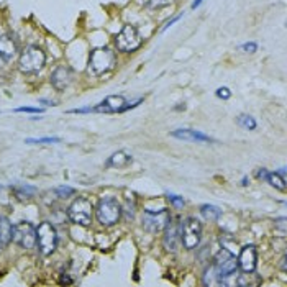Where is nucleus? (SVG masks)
<instances>
[{
  "label": "nucleus",
  "mask_w": 287,
  "mask_h": 287,
  "mask_svg": "<svg viewBox=\"0 0 287 287\" xmlns=\"http://www.w3.org/2000/svg\"><path fill=\"white\" fill-rule=\"evenodd\" d=\"M115 53L109 48H95L89 54V62H87V71L92 76H104L115 66Z\"/></svg>",
  "instance_id": "nucleus-1"
},
{
  "label": "nucleus",
  "mask_w": 287,
  "mask_h": 287,
  "mask_svg": "<svg viewBox=\"0 0 287 287\" xmlns=\"http://www.w3.org/2000/svg\"><path fill=\"white\" fill-rule=\"evenodd\" d=\"M46 64V54L40 46H27L18 58V69L23 74H35Z\"/></svg>",
  "instance_id": "nucleus-2"
},
{
  "label": "nucleus",
  "mask_w": 287,
  "mask_h": 287,
  "mask_svg": "<svg viewBox=\"0 0 287 287\" xmlns=\"http://www.w3.org/2000/svg\"><path fill=\"white\" fill-rule=\"evenodd\" d=\"M122 205L118 204L117 199L114 197H105V199H101L95 207V217L101 225L104 227H112L118 223L122 217Z\"/></svg>",
  "instance_id": "nucleus-3"
},
{
  "label": "nucleus",
  "mask_w": 287,
  "mask_h": 287,
  "mask_svg": "<svg viewBox=\"0 0 287 287\" xmlns=\"http://www.w3.org/2000/svg\"><path fill=\"white\" fill-rule=\"evenodd\" d=\"M36 245L43 256H49L58 248V232L53 227V223L43 222L36 228Z\"/></svg>",
  "instance_id": "nucleus-4"
},
{
  "label": "nucleus",
  "mask_w": 287,
  "mask_h": 287,
  "mask_svg": "<svg viewBox=\"0 0 287 287\" xmlns=\"http://www.w3.org/2000/svg\"><path fill=\"white\" fill-rule=\"evenodd\" d=\"M92 214H93V205L89 199H85V197H77L76 201L69 205V209H67V217H69V220L80 227L90 225Z\"/></svg>",
  "instance_id": "nucleus-5"
},
{
  "label": "nucleus",
  "mask_w": 287,
  "mask_h": 287,
  "mask_svg": "<svg viewBox=\"0 0 287 287\" xmlns=\"http://www.w3.org/2000/svg\"><path fill=\"white\" fill-rule=\"evenodd\" d=\"M179 236L180 243L184 245L185 249H194L199 243H201L202 236V223L197 218H185L179 227Z\"/></svg>",
  "instance_id": "nucleus-6"
},
{
  "label": "nucleus",
  "mask_w": 287,
  "mask_h": 287,
  "mask_svg": "<svg viewBox=\"0 0 287 287\" xmlns=\"http://www.w3.org/2000/svg\"><path fill=\"white\" fill-rule=\"evenodd\" d=\"M141 43H143V40H141L140 31L135 27H132V25H125L115 38V45L118 48V51H122V53L136 51V49L141 46Z\"/></svg>",
  "instance_id": "nucleus-7"
},
{
  "label": "nucleus",
  "mask_w": 287,
  "mask_h": 287,
  "mask_svg": "<svg viewBox=\"0 0 287 287\" xmlns=\"http://www.w3.org/2000/svg\"><path fill=\"white\" fill-rule=\"evenodd\" d=\"M214 267H215V271L218 274V277L225 279V277L233 276V274L236 272L238 261H236V256L233 253H230L228 249L222 248L214 258Z\"/></svg>",
  "instance_id": "nucleus-8"
},
{
  "label": "nucleus",
  "mask_w": 287,
  "mask_h": 287,
  "mask_svg": "<svg viewBox=\"0 0 287 287\" xmlns=\"http://www.w3.org/2000/svg\"><path fill=\"white\" fill-rule=\"evenodd\" d=\"M12 241L20 245L25 249H31L36 246V228L30 222H20L14 227Z\"/></svg>",
  "instance_id": "nucleus-9"
},
{
  "label": "nucleus",
  "mask_w": 287,
  "mask_h": 287,
  "mask_svg": "<svg viewBox=\"0 0 287 287\" xmlns=\"http://www.w3.org/2000/svg\"><path fill=\"white\" fill-rule=\"evenodd\" d=\"M169 222H171V215L167 210H158V212L146 210L145 214H143V228L149 233L163 232Z\"/></svg>",
  "instance_id": "nucleus-10"
},
{
  "label": "nucleus",
  "mask_w": 287,
  "mask_h": 287,
  "mask_svg": "<svg viewBox=\"0 0 287 287\" xmlns=\"http://www.w3.org/2000/svg\"><path fill=\"white\" fill-rule=\"evenodd\" d=\"M238 267L245 272V274H251L256 269V263H258V251L254 245H248L243 249H240V256H238Z\"/></svg>",
  "instance_id": "nucleus-11"
},
{
  "label": "nucleus",
  "mask_w": 287,
  "mask_h": 287,
  "mask_svg": "<svg viewBox=\"0 0 287 287\" xmlns=\"http://www.w3.org/2000/svg\"><path fill=\"white\" fill-rule=\"evenodd\" d=\"M74 72L69 66H58L51 74V85L58 92L66 90L72 84Z\"/></svg>",
  "instance_id": "nucleus-12"
},
{
  "label": "nucleus",
  "mask_w": 287,
  "mask_h": 287,
  "mask_svg": "<svg viewBox=\"0 0 287 287\" xmlns=\"http://www.w3.org/2000/svg\"><path fill=\"white\" fill-rule=\"evenodd\" d=\"M127 101L123 95H109L95 107H92V112L95 114H122Z\"/></svg>",
  "instance_id": "nucleus-13"
},
{
  "label": "nucleus",
  "mask_w": 287,
  "mask_h": 287,
  "mask_svg": "<svg viewBox=\"0 0 287 287\" xmlns=\"http://www.w3.org/2000/svg\"><path fill=\"white\" fill-rule=\"evenodd\" d=\"M18 54V40L15 35L7 33L0 36V59L10 61Z\"/></svg>",
  "instance_id": "nucleus-14"
},
{
  "label": "nucleus",
  "mask_w": 287,
  "mask_h": 287,
  "mask_svg": "<svg viewBox=\"0 0 287 287\" xmlns=\"http://www.w3.org/2000/svg\"><path fill=\"white\" fill-rule=\"evenodd\" d=\"M171 135L177 140L194 141V143H214L215 141L214 138H210L209 135H205L202 132H197V130H190V128H179V130H176V132H172Z\"/></svg>",
  "instance_id": "nucleus-15"
},
{
  "label": "nucleus",
  "mask_w": 287,
  "mask_h": 287,
  "mask_svg": "<svg viewBox=\"0 0 287 287\" xmlns=\"http://www.w3.org/2000/svg\"><path fill=\"white\" fill-rule=\"evenodd\" d=\"M180 243V236H179V227L176 223L169 222L166 227V233H164V248L167 251H177Z\"/></svg>",
  "instance_id": "nucleus-16"
},
{
  "label": "nucleus",
  "mask_w": 287,
  "mask_h": 287,
  "mask_svg": "<svg viewBox=\"0 0 287 287\" xmlns=\"http://www.w3.org/2000/svg\"><path fill=\"white\" fill-rule=\"evenodd\" d=\"M256 176L259 179L266 180V182L271 184L272 187H276L277 190H285V179L280 177L277 172H269L267 169H259Z\"/></svg>",
  "instance_id": "nucleus-17"
},
{
  "label": "nucleus",
  "mask_w": 287,
  "mask_h": 287,
  "mask_svg": "<svg viewBox=\"0 0 287 287\" xmlns=\"http://www.w3.org/2000/svg\"><path fill=\"white\" fill-rule=\"evenodd\" d=\"M133 163V156L127 151H117L109 158L107 166L109 167H127Z\"/></svg>",
  "instance_id": "nucleus-18"
},
{
  "label": "nucleus",
  "mask_w": 287,
  "mask_h": 287,
  "mask_svg": "<svg viewBox=\"0 0 287 287\" xmlns=\"http://www.w3.org/2000/svg\"><path fill=\"white\" fill-rule=\"evenodd\" d=\"M12 233H14V225H12L7 217L0 215V240H2L5 246L12 241Z\"/></svg>",
  "instance_id": "nucleus-19"
},
{
  "label": "nucleus",
  "mask_w": 287,
  "mask_h": 287,
  "mask_svg": "<svg viewBox=\"0 0 287 287\" xmlns=\"http://www.w3.org/2000/svg\"><path fill=\"white\" fill-rule=\"evenodd\" d=\"M201 214L207 218V220H218L222 217V210L215 207V205H210V204H205L201 207Z\"/></svg>",
  "instance_id": "nucleus-20"
},
{
  "label": "nucleus",
  "mask_w": 287,
  "mask_h": 287,
  "mask_svg": "<svg viewBox=\"0 0 287 287\" xmlns=\"http://www.w3.org/2000/svg\"><path fill=\"white\" fill-rule=\"evenodd\" d=\"M236 122H238L240 127L243 128H246V130H256V120L251 117V115H245V114H241L238 115V118H236Z\"/></svg>",
  "instance_id": "nucleus-21"
},
{
  "label": "nucleus",
  "mask_w": 287,
  "mask_h": 287,
  "mask_svg": "<svg viewBox=\"0 0 287 287\" xmlns=\"http://www.w3.org/2000/svg\"><path fill=\"white\" fill-rule=\"evenodd\" d=\"M15 194L18 199H31L36 194V187H31V185H20L15 189Z\"/></svg>",
  "instance_id": "nucleus-22"
},
{
  "label": "nucleus",
  "mask_w": 287,
  "mask_h": 287,
  "mask_svg": "<svg viewBox=\"0 0 287 287\" xmlns=\"http://www.w3.org/2000/svg\"><path fill=\"white\" fill-rule=\"evenodd\" d=\"M27 145H53V143H61V138L56 136H48V138H27Z\"/></svg>",
  "instance_id": "nucleus-23"
},
{
  "label": "nucleus",
  "mask_w": 287,
  "mask_h": 287,
  "mask_svg": "<svg viewBox=\"0 0 287 287\" xmlns=\"http://www.w3.org/2000/svg\"><path fill=\"white\" fill-rule=\"evenodd\" d=\"M56 194H58L59 199H66V197H71L76 194V190L72 189V187H66V185H61L56 189Z\"/></svg>",
  "instance_id": "nucleus-24"
},
{
  "label": "nucleus",
  "mask_w": 287,
  "mask_h": 287,
  "mask_svg": "<svg viewBox=\"0 0 287 287\" xmlns=\"http://www.w3.org/2000/svg\"><path fill=\"white\" fill-rule=\"evenodd\" d=\"M169 4H172V0H148L149 9H163L167 7Z\"/></svg>",
  "instance_id": "nucleus-25"
},
{
  "label": "nucleus",
  "mask_w": 287,
  "mask_h": 287,
  "mask_svg": "<svg viewBox=\"0 0 287 287\" xmlns=\"http://www.w3.org/2000/svg\"><path fill=\"white\" fill-rule=\"evenodd\" d=\"M215 93L218 99H223V101H228V99L232 97V92H230L228 87H220V89H217Z\"/></svg>",
  "instance_id": "nucleus-26"
},
{
  "label": "nucleus",
  "mask_w": 287,
  "mask_h": 287,
  "mask_svg": "<svg viewBox=\"0 0 287 287\" xmlns=\"http://www.w3.org/2000/svg\"><path fill=\"white\" fill-rule=\"evenodd\" d=\"M15 112H25V114H43V109L40 107H20V109H15Z\"/></svg>",
  "instance_id": "nucleus-27"
},
{
  "label": "nucleus",
  "mask_w": 287,
  "mask_h": 287,
  "mask_svg": "<svg viewBox=\"0 0 287 287\" xmlns=\"http://www.w3.org/2000/svg\"><path fill=\"white\" fill-rule=\"evenodd\" d=\"M167 199H169V202H171L172 205H176V207H182V205H184V199L179 197V196L167 194Z\"/></svg>",
  "instance_id": "nucleus-28"
},
{
  "label": "nucleus",
  "mask_w": 287,
  "mask_h": 287,
  "mask_svg": "<svg viewBox=\"0 0 287 287\" xmlns=\"http://www.w3.org/2000/svg\"><path fill=\"white\" fill-rule=\"evenodd\" d=\"M243 51H246V53H256L258 51V45L254 41H251V43H245V45H241L240 46Z\"/></svg>",
  "instance_id": "nucleus-29"
},
{
  "label": "nucleus",
  "mask_w": 287,
  "mask_h": 287,
  "mask_svg": "<svg viewBox=\"0 0 287 287\" xmlns=\"http://www.w3.org/2000/svg\"><path fill=\"white\" fill-rule=\"evenodd\" d=\"M180 18H182V14H179L177 17H174V18H171V20H169V22H166V23H164V27H163V28H161V31H166L167 28H169V27H171V25H174V23H176V22H179V20H180Z\"/></svg>",
  "instance_id": "nucleus-30"
},
{
  "label": "nucleus",
  "mask_w": 287,
  "mask_h": 287,
  "mask_svg": "<svg viewBox=\"0 0 287 287\" xmlns=\"http://www.w3.org/2000/svg\"><path fill=\"white\" fill-rule=\"evenodd\" d=\"M276 223H277V227H279L280 230H285V218H284V217H280Z\"/></svg>",
  "instance_id": "nucleus-31"
},
{
  "label": "nucleus",
  "mask_w": 287,
  "mask_h": 287,
  "mask_svg": "<svg viewBox=\"0 0 287 287\" xmlns=\"http://www.w3.org/2000/svg\"><path fill=\"white\" fill-rule=\"evenodd\" d=\"M280 269H282L284 272H287V258L284 256L282 261H280Z\"/></svg>",
  "instance_id": "nucleus-32"
},
{
  "label": "nucleus",
  "mask_w": 287,
  "mask_h": 287,
  "mask_svg": "<svg viewBox=\"0 0 287 287\" xmlns=\"http://www.w3.org/2000/svg\"><path fill=\"white\" fill-rule=\"evenodd\" d=\"M61 284H72V279H69V277H61Z\"/></svg>",
  "instance_id": "nucleus-33"
},
{
  "label": "nucleus",
  "mask_w": 287,
  "mask_h": 287,
  "mask_svg": "<svg viewBox=\"0 0 287 287\" xmlns=\"http://www.w3.org/2000/svg\"><path fill=\"white\" fill-rule=\"evenodd\" d=\"M202 2H204V0H196V2L194 4H192V9H197V7H201V5H202Z\"/></svg>",
  "instance_id": "nucleus-34"
},
{
  "label": "nucleus",
  "mask_w": 287,
  "mask_h": 287,
  "mask_svg": "<svg viewBox=\"0 0 287 287\" xmlns=\"http://www.w3.org/2000/svg\"><path fill=\"white\" fill-rule=\"evenodd\" d=\"M241 184H243V185H248V177H243Z\"/></svg>",
  "instance_id": "nucleus-35"
},
{
  "label": "nucleus",
  "mask_w": 287,
  "mask_h": 287,
  "mask_svg": "<svg viewBox=\"0 0 287 287\" xmlns=\"http://www.w3.org/2000/svg\"><path fill=\"white\" fill-rule=\"evenodd\" d=\"M5 248V245H4V243H2V240H0V253H2V249Z\"/></svg>",
  "instance_id": "nucleus-36"
}]
</instances>
